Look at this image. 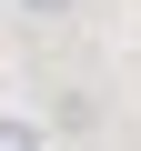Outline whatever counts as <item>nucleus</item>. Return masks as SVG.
<instances>
[{
	"instance_id": "obj_2",
	"label": "nucleus",
	"mask_w": 141,
	"mask_h": 151,
	"mask_svg": "<svg viewBox=\"0 0 141 151\" xmlns=\"http://www.w3.org/2000/svg\"><path fill=\"white\" fill-rule=\"evenodd\" d=\"M20 10H30V20H60V10H70V0H20Z\"/></svg>"
},
{
	"instance_id": "obj_1",
	"label": "nucleus",
	"mask_w": 141,
	"mask_h": 151,
	"mask_svg": "<svg viewBox=\"0 0 141 151\" xmlns=\"http://www.w3.org/2000/svg\"><path fill=\"white\" fill-rule=\"evenodd\" d=\"M0 151H40V131L30 121H0Z\"/></svg>"
}]
</instances>
